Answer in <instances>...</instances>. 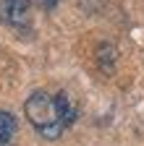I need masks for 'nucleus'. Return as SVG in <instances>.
Here are the masks:
<instances>
[{"instance_id": "nucleus-1", "label": "nucleus", "mask_w": 144, "mask_h": 146, "mask_svg": "<svg viewBox=\"0 0 144 146\" xmlns=\"http://www.w3.org/2000/svg\"><path fill=\"white\" fill-rule=\"evenodd\" d=\"M24 112L29 123L37 128V133L42 138H60L63 131L74 123V107L68 104V97L63 94H47V91H34L26 99Z\"/></svg>"}, {"instance_id": "nucleus-2", "label": "nucleus", "mask_w": 144, "mask_h": 146, "mask_svg": "<svg viewBox=\"0 0 144 146\" xmlns=\"http://www.w3.org/2000/svg\"><path fill=\"white\" fill-rule=\"evenodd\" d=\"M29 11H31V0H0V18L8 26H26Z\"/></svg>"}, {"instance_id": "nucleus-3", "label": "nucleus", "mask_w": 144, "mask_h": 146, "mask_svg": "<svg viewBox=\"0 0 144 146\" xmlns=\"http://www.w3.org/2000/svg\"><path fill=\"white\" fill-rule=\"evenodd\" d=\"M13 136H16V117L0 110V146H13Z\"/></svg>"}, {"instance_id": "nucleus-4", "label": "nucleus", "mask_w": 144, "mask_h": 146, "mask_svg": "<svg viewBox=\"0 0 144 146\" xmlns=\"http://www.w3.org/2000/svg\"><path fill=\"white\" fill-rule=\"evenodd\" d=\"M58 3H60V0H40V5H42V8H47V11H52Z\"/></svg>"}]
</instances>
